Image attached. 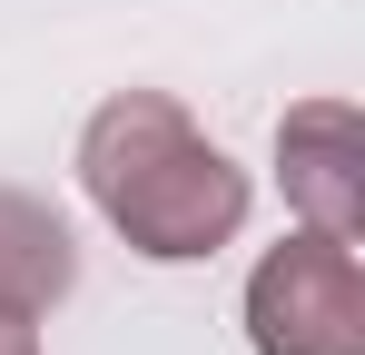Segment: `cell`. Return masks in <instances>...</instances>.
Here are the masks:
<instances>
[{
	"instance_id": "obj_5",
	"label": "cell",
	"mask_w": 365,
	"mask_h": 355,
	"mask_svg": "<svg viewBox=\"0 0 365 355\" xmlns=\"http://www.w3.org/2000/svg\"><path fill=\"white\" fill-rule=\"evenodd\" d=\"M0 355H40V316H20V306H0Z\"/></svg>"
},
{
	"instance_id": "obj_2",
	"label": "cell",
	"mask_w": 365,
	"mask_h": 355,
	"mask_svg": "<svg viewBox=\"0 0 365 355\" xmlns=\"http://www.w3.org/2000/svg\"><path fill=\"white\" fill-rule=\"evenodd\" d=\"M247 346L257 355H365V267L336 237H277L247 267Z\"/></svg>"
},
{
	"instance_id": "obj_3",
	"label": "cell",
	"mask_w": 365,
	"mask_h": 355,
	"mask_svg": "<svg viewBox=\"0 0 365 355\" xmlns=\"http://www.w3.org/2000/svg\"><path fill=\"white\" fill-rule=\"evenodd\" d=\"M277 187H287L297 227L365 247V118H356V99H297L277 118Z\"/></svg>"
},
{
	"instance_id": "obj_1",
	"label": "cell",
	"mask_w": 365,
	"mask_h": 355,
	"mask_svg": "<svg viewBox=\"0 0 365 355\" xmlns=\"http://www.w3.org/2000/svg\"><path fill=\"white\" fill-rule=\"evenodd\" d=\"M79 187L89 207L128 237V257L148 267H197L217 247H237L257 187L247 168L168 99V89H119L79 128Z\"/></svg>"
},
{
	"instance_id": "obj_4",
	"label": "cell",
	"mask_w": 365,
	"mask_h": 355,
	"mask_svg": "<svg viewBox=\"0 0 365 355\" xmlns=\"http://www.w3.org/2000/svg\"><path fill=\"white\" fill-rule=\"evenodd\" d=\"M79 287V247H69V217L30 187H0V306L20 316H50L60 296Z\"/></svg>"
}]
</instances>
